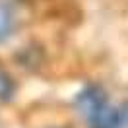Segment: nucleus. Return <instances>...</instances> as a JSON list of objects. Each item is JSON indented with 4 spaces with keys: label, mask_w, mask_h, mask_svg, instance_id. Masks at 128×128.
<instances>
[{
    "label": "nucleus",
    "mask_w": 128,
    "mask_h": 128,
    "mask_svg": "<svg viewBox=\"0 0 128 128\" xmlns=\"http://www.w3.org/2000/svg\"><path fill=\"white\" fill-rule=\"evenodd\" d=\"M14 93H16V84L12 80V76L0 68V103L10 101Z\"/></svg>",
    "instance_id": "obj_4"
},
{
    "label": "nucleus",
    "mask_w": 128,
    "mask_h": 128,
    "mask_svg": "<svg viewBox=\"0 0 128 128\" xmlns=\"http://www.w3.org/2000/svg\"><path fill=\"white\" fill-rule=\"evenodd\" d=\"M89 128H122L120 122V111L116 107H111L107 103L103 105L97 112H93L88 118Z\"/></svg>",
    "instance_id": "obj_2"
},
{
    "label": "nucleus",
    "mask_w": 128,
    "mask_h": 128,
    "mask_svg": "<svg viewBox=\"0 0 128 128\" xmlns=\"http://www.w3.org/2000/svg\"><path fill=\"white\" fill-rule=\"evenodd\" d=\"M18 27V18L12 4L0 0V43L8 41Z\"/></svg>",
    "instance_id": "obj_3"
},
{
    "label": "nucleus",
    "mask_w": 128,
    "mask_h": 128,
    "mask_svg": "<svg viewBox=\"0 0 128 128\" xmlns=\"http://www.w3.org/2000/svg\"><path fill=\"white\" fill-rule=\"evenodd\" d=\"M120 111V122H122V128H128V101L118 109Z\"/></svg>",
    "instance_id": "obj_5"
},
{
    "label": "nucleus",
    "mask_w": 128,
    "mask_h": 128,
    "mask_svg": "<svg viewBox=\"0 0 128 128\" xmlns=\"http://www.w3.org/2000/svg\"><path fill=\"white\" fill-rule=\"evenodd\" d=\"M107 103H109L107 95H105V91L99 86H86L76 95V109H78V112L82 116H86V120Z\"/></svg>",
    "instance_id": "obj_1"
}]
</instances>
